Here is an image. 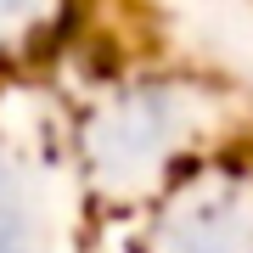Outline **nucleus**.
Masks as SVG:
<instances>
[{"instance_id":"f257e3e1","label":"nucleus","mask_w":253,"mask_h":253,"mask_svg":"<svg viewBox=\"0 0 253 253\" xmlns=\"http://www.w3.org/2000/svg\"><path fill=\"white\" fill-rule=\"evenodd\" d=\"M0 253H45L40 242V208L28 203L17 169H0Z\"/></svg>"},{"instance_id":"f03ea898","label":"nucleus","mask_w":253,"mask_h":253,"mask_svg":"<svg viewBox=\"0 0 253 253\" xmlns=\"http://www.w3.org/2000/svg\"><path fill=\"white\" fill-rule=\"evenodd\" d=\"M40 6H51V0H0V34L6 28H23L28 17H40Z\"/></svg>"}]
</instances>
